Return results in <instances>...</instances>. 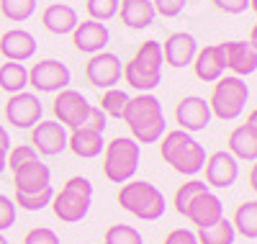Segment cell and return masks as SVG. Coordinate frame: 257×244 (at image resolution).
I'll use <instances>...</instances> for the list:
<instances>
[{
    "label": "cell",
    "instance_id": "6da1fadb",
    "mask_svg": "<svg viewBox=\"0 0 257 244\" xmlns=\"http://www.w3.org/2000/svg\"><path fill=\"white\" fill-rule=\"evenodd\" d=\"M121 118L128 126L132 139L137 144H157L162 139V134L167 131L162 103L152 93H139L137 98H128Z\"/></svg>",
    "mask_w": 257,
    "mask_h": 244
},
{
    "label": "cell",
    "instance_id": "7a4b0ae2",
    "mask_svg": "<svg viewBox=\"0 0 257 244\" xmlns=\"http://www.w3.org/2000/svg\"><path fill=\"white\" fill-rule=\"evenodd\" d=\"M157 144H160V157L175 172L185 177H196L198 172H203L206 149L203 144L193 139V134H188L183 129H173V131H165Z\"/></svg>",
    "mask_w": 257,
    "mask_h": 244
},
{
    "label": "cell",
    "instance_id": "3957f363",
    "mask_svg": "<svg viewBox=\"0 0 257 244\" xmlns=\"http://www.w3.org/2000/svg\"><path fill=\"white\" fill-rule=\"evenodd\" d=\"M162 47L160 41L149 39L137 49V54L123 64V80L139 93H152L162 82Z\"/></svg>",
    "mask_w": 257,
    "mask_h": 244
},
{
    "label": "cell",
    "instance_id": "277c9868",
    "mask_svg": "<svg viewBox=\"0 0 257 244\" xmlns=\"http://www.w3.org/2000/svg\"><path fill=\"white\" fill-rule=\"evenodd\" d=\"M116 201L123 211H128L132 216L142 218V221H160L165 216V195L157 185L147 183V180H128L118 188Z\"/></svg>",
    "mask_w": 257,
    "mask_h": 244
},
{
    "label": "cell",
    "instance_id": "5b68a950",
    "mask_svg": "<svg viewBox=\"0 0 257 244\" xmlns=\"http://www.w3.org/2000/svg\"><path fill=\"white\" fill-rule=\"evenodd\" d=\"M142 160V144H137L132 137H116L103 149V175L113 185L128 183L139 170Z\"/></svg>",
    "mask_w": 257,
    "mask_h": 244
},
{
    "label": "cell",
    "instance_id": "8992f818",
    "mask_svg": "<svg viewBox=\"0 0 257 244\" xmlns=\"http://www.w3.org/2000/svg\"><path fill=\"white\" fill-rule=\"evenodd\" d=\"M49 206L59 221H64V224H77V221H82L88 216V211L93 206V183L82 175L70 177L62 185V190L54 193Z\"/></svg>",
    "mask_w": 257,
    "mask_h": 244
},
{
    "label": "cell",
    "instance_id": "52a82bcc",
    "mask_svg": "<svg viewBox=\"0 0 257 244\" xmlns=\"http://www.w3.org/2000/svg\"><path fill=\"white\" fill-rule=\"evenodd\" d=\"M247 100H249V87H247L244 77L221 75L216 80V85H213L208 108H211V116H216L221 121H234L244 113Z\"/></svg>",
    "mask_w": 257,
    "mask_h": 244
},
{
    "label": "cell",
    "instance_id": "ba28073f",
    "mask_svg": "<svg viewBox=\"0 0 257 244\" xmlns=\"http://www.w3.org/2000/svg\"><path fill=\"white\" fill-rule=\"evenodd\" d=\"M72 72L64 62L59 59H41L29 70V85L36 93H59L70 87Z\"/></svg>",
    "mask_w": 257,
    "mask_h": 244
},
{
    "label": "cell",
    "instance_id": "9c48e42d",
    "mask_svg": "<svg viewBox=\"0 0 257 244\" xmlns=\"http://www.w3.org/2000/svg\"><path fill=\"white\" fill-rule=\"evenodd\" d=\"M121 75H123V62L113 52L90 54L88 64H85V77H88L93 87H100V90L116 87L121 82Z\"/></svg>",
    "mask_w": 257,
    "mask_h": 244
},
{
    "label": "cell",
    "instance_id": "30bf717a",
    "mask_svg": "<svg viewBox=\"0 0 257 244\" xmlns=\"http://www.w3.org/2000/svg\"><path fill=\"white\" fill-rule=\"evenodd\" d=\"M41 100L36 93H29V90H21V93H13L6 103V121L21 131L26 129H34L39 121H41Z\"/></svg>",
    "mask_w": 257,
    "mask_h": 244
},
{
    "label": "cell",
    "instance_id": "8fae6325",
    "mask_svg": "<svg viewBox=\"0 0 257 244\" xmlns=\"http://www.w3.org/2000/svg\"><path fill=\"white\" fill-rule=\"evenodd\" d=\"M52 110H54V118H57L64 129L72 131V129H80V126H82L85 116H88V110H90V103H88V98H85L82 93L64 87V90L57 93Z\"/></svg>",
    "mask_w": 257,
    "mask_h": 244
},
{
    "label": "cell",
    "instance_id": "7c38bea8",
    "mask_svg": "<svg viewBox=\"0 0 257 244\" xmlns=\"http://www.w3.org/2000/svg\"><path fill=\"white\" fill-rule=\"evenodd\" d=\"M219 52L224 59V67L231 70V75L249 77L257 72V49L252 41H221Z\"/></svg>",
    "mask_w": 257,
    "mask_h": 244
},
{
    "label": "cell",
    "instance_id": "4fadbf2b",
    "mask_svg": "<svg viewBox=\"0 0 257 244\" xmlns=\"http://www.w3.org/2000/svg\"><path fill=\"white\" fill-rule=\"evenodd\" d=\"M67 129L59 121H44L41 118L34 129H31V147L36 149V154L41 157H57L67 149Z\"/></svg>",
    "mask_w": 257,
    "mask_h": 244
},
{
    "label": "cell",
    "instance_id": "5bb4252c",
    "mask_svg": "<svg viewBox=\"0 0 257 244\" xmlns=\"http://www.w3.org/2000/svg\"><path fill=\"white\" fill-rule=\"evenodd\" d=\"M211 108H208V100L201 98V95H185L178 105H175V121L183 131L188 134H196V131H203L208 129L211 124Z\"/></svg>",
    "mask_w": 257,
    "mask_h": 244
},
{
    "label": "cell",
    "instance_id": "9a60e30c",
    "mask_svg": "<svg viewBox=\"0 0 257 244\" xmlns=\"http://www.w3.org/2000/svg\"><path fill=\"white\" fill-rule=\"evenodd\" d=\"M206 185L208 188H231L239 177V160H234L226 149L213 152L211 157H206Z\"/></svg>",
    "mask_w": 257,
    "mask_h": 244
},
{
    "label": "cell",
    "instance_id": "2e32d148",
    "mask_svg": "<svg viewBox=\"0 0 257 244\" xmlns=\"http://www.w3.org/2000/svg\"><path fill=\"white\" fill-rule=\"evenodd\" d=\"M162 47V59L165 64H170L173 70H183L188 64H193L196 59V52H198V41L193 34H185V31H175L165 39Z\"/></svg>",
    "mask_w": 257,
    "mask_h": 244
},
{
    "label": "cell",
    "instance_id": "e0dca14e",
    "mask_svg": "<svg viewBox=\"0 0 257 244\" xmlns=\"http://www.w3.org/2000/svg\"><path fill=\"white\" fill-rule=\"evenodd\" d=\"M226 152L234 160L242 162H254L257 160V113L247 116V124L237 126L226 139Z\"/></svg>",
    "mask_w": 257,
    "mask_h": 244
},
{
    "label": "cell",
    "instance_id": "ac0fdd59",
    "mask_svg": "<svg viewBox=\"0 0 257 244\" xmlns=\"http://www.w3.org/2000/svg\"><path fill=\"white\" fill-rule=\"evenodd\" d=\"M108 41H111V31L105 24H100V21H77V26L72 31V44L82 54L105 52Z\"/></svg>",
    "mask_w": 257,
    "mask_h": 244
},
{
    "label": "cell",
    "instance_id": "d6986e66",
    "mask_svg": "<svg viewBox=\"0 0 257 244\" xmlns=\"http://www.w3.org/2000/svg\"><path fill=\"white\" fill-rule=\"evenodd\" d=\"M39 49V44L31 31L26 29H11L0 34V54L8 62H29Z\"/></svg>",
    "mask_w": 257,
    "mask_h": 244
},
{
    "label": "cell",
    "instance_id": "ffe728a7",
    "mask_svg": "<svg viewBox=\"0 0 257 244\" xmlns=\"http://www.w3.org/2000/svg\"><path fill=\"white\" fill-rule=\"evenodd\" d=\"M224 216V203H221V198L216 193H201L196 201H193L185 211V218L190 221L193 226H211V224H216V221Z\"/></svg>",
    "mask_w": 257,
    "mask_h": 244
},
{
    "label": "cell",
    "instance_id": "44dd1931",
    "mask_svg": "<svg viewBox=\"0 0 257 244\" xmlns=\"http://www.w3.org/2000/svg\"><path fill=\"white\" fill-rule=\"evenodd\" d=\"M13 185H16V193H39L52 185V170L41 160L24 165L13 172Z\"/></svg>",
    "mask_w": 257,
    "mask_h": 244
},
{
    "label": "cell",
    "instance_id": "7402d4cb",
    "mask_svg": "<svg viewBox=\"0 0 257 244\" xmlns=\"http://www.w3.org/2000/svg\"><path fill=\"white\" fill-rule=\"evenodd\" d=\"M118 18H121V24L126 29H132V31H144L155 24V6H152V0H121V6H118Z\"/></svg>",
    "mask_w": 257,
    "mask_h": 244
},
{
    "label": "cell",
    "instance_id": "603a6c76",
    "mask_svg": "<svg viewBox=\"0 0 257 244\" xmlns=\"http://www.w3.org/2000/svg\"><path fill=\"white\" fill-rule=\"evenodd\" d=\"M77 11L67 3H52L44 8V13H41V24H44V29L49 34H57V36H64V34H72L75 26H77Z\"/></svg>",
    "mask_w": 257,
    "mask_h": 244
},
{
    "label": "cell",
    "instance_id": "cb8c5ba5",
    "mask_svg": "<svg viewBox=\"0 0 257 244\" xmlns=\"http://www.w3.org/2000/svg\"><path fill=\"white\" fill-rule=\"evenodd\" d=\"M67 149H72L80 160H95L103 154L105 149V142H103V134L100 131H93V129H72L70 137H67Z\"/></svg>",
    "mask_w": 257,
    "mask_h": 244
},
{
    "label": "cell",
    "instance_id": "d4e9b609",
    "mask_svg": "<svg viewBox=\"0 0 257 244\" xmlns=\"http://www.w3.org/2000/svg\"><path fill=\"white\" fill-rule=\"evenodd\" d=\"M193 70H196V77L203 80V82H216L226 67H224V59H221V52H219V44L213 47H203L196 52V59H193Z\"/></svg>",
    "mask_w": 257,
    "mask_h": 244
},
{
    "label": "cell",
    "instance_id": "484cf974",
    "mask_svg": "<svg viewBox=\"0 0 257 244\" xmlns=\"http://www.w3.org/2000/svg\"><path fill=\"white\" fill-rule=\"evenodd\" d=\"M29 85V70L24 67V62H3L0 64V90H6L8 95L26 90Z\"/></svg>",
    "mask_w": 257,
    "mask_h": 244
},
{
    "label": "cell",
    "instance_id": "4316f807",
    "mask_svg": "<svg viewBox=\"0 0 257 244\" xmlns=\"http://www.w3.org/2000/svg\"><path fill=\"white\" fill-rule=\"evenodd\" d=\"M231 226L237 234H242L244 239L254 241L257 239V201H244L237 211H234Z\"/></svg>",
    "mask_w": 257,
    "mask_h": 244
},
{
    "label": "cell",
    "instance_id": "83f0119b",
    "mask_svg": "<svg viewBox=\"0 0 257 244\" xmlns=\"http://www.w3.org/2000/svg\"><path fill=\"white\" fill-rule=\"evenodd\" d=\"M198 244H234V239H237V231H234L231 221L226 216H221L216 224L211 226H201L198 234H196Z\"/></svg>",
    "mask_w": 257,
    "mask_h": 244
},
{
    "label": "cell",
    "instance_id": "f1b7e54d",
    "mask_svg": "<svg viewBox=\"0 0 257 244\" xmlns=\"http://www.w3.org/2000/svg\"><path fill=\"white\" fill-rule=\"evenodd\" d=\"M211 188L203 183V180H196V177H190V180H185L178 190H175V198H173V206H175V211L180 213V216H185V211H188V206L196 201V198L201 195V193H208Z\"/></svg>",
    "mask_w": 257,
    "mask_h": 244
},
{
    "label": "cell",
    "instance_id": "f546056e",
    "mask_svg": "<svg viewBox=\"0 0 257 244\" xmlns=\"http://www.w3.org/2000/svg\"><path fill=\"white\" fill-rule=\"evenodd\" d=\"M128 93H123V90H118V87H108V90H103V95H100V110L108 118H121L123 116V108H126V103H128Z\"/></svg>",
    "mask_w": 257,
    "mask_h": 244
},
{
    "label": "cell",
    "instance_id": "4dcf8cb0",
    "mask_svg": "<svg viewBox=\"0 0 257 244\" xmlns=\"http://www.w3.org/2000/svg\"><path fill=\"white\" fill-rule=\"evenodd\" d=\"M52 198H54V188H44V190H39V193H16L13 198V203L21 206L24 211H41V208H47L52 203Z\"/></svg>",
    "mask_w": 257,
    "mask_h": 244
},
{
    "label": "cell",
    "instance_id": "1f68e13d",
    "mask_svg": "<svg viewBox=\"0 0 257 244\" xmlns=\"http://www.w3.org/2000/svg\"><path fill=\"white\" fill-rule=\"evenodd\" d=\"M0 13L8 21H29L36 13V0H0Z\"/></svg>",
    "mask_w": 257,
    "mask_h": 244
},
{
    "label": "cell",
    "instance_id": "d6a6232c",
    "mask_svg": "<svg viewBox=\"0 0 257 244\" xmlns=\"http://www.w3.org/2000/svg\"><path fill=\"white\" fill-rule=\"evenodd\" d=\"M103 244H144V236L126 224H113L103 236Z\"/></svg>",
    "mask_w": 257,
    "mask_h": 244
},
{
    "label": "cell",
    "instance_id": "836d02e7",
    "mask_svg": "<svg viewBox=\"0 0 257 244\" xmlns=\"http://www.w3.org/2000/svg\"><path fill=\"white\" fill-rule=\"evenodd\" d=\"M118 6H121V0H88V3H85V11H88L90 21L105 24V21L118 16Z\"/></svg>",
    "mask_w": 257,
    "mask_h": 244
},
{
    "label": "cell",
    "instance_id": "e575fe53",
    "mask_svg": "<svg viewBox=\"0 0 257 244\" xmlns=\"http://www.w3.org/2000/svg\"><path fill=\"white\" fill-rule=\"evenodd\" d=\"M39 160V154H36V149L31 147V144H18V147H11L8 152H6V162H8V167L16 172L18 167H24V165H31V162H36Z\"/></svg>",
    "mask_w": 257,
    "mask_h": 244
},
{
    "label": "cell",
    "instance_id": "d590c367",
    "mask_svg": "<svg viewBox=\"0 0 257 244\" xmlns=\"http://www.w3.org/2000/svg\"><path fill=\"white\" fill-rule=\"evenodd\" d=\"M16 211H18V206L11 201L8 195L0 193V234L8 231L16 224Z\"/></svg>",
    "mask_w": 257,
    "mask_h": 244
},
{
    "label": "cell",
    "instance_id": "8d00e7d4",
    "mask_svg": "<svg viewBox=\"0 0 257 244\" xmlns=\"http://www.w3.org/2000/svg\"><path fill=\"white\" fill-rule=\"evenodd\" d=\"M24 244H62L57 231H52L49 226H36L24 236Z\"/></svg>",
    "mask_w": 257,
    "mask_h": 244
},
{
    "label": "cell",
    "instance_id": "74e56055",
    "mask_svg": "<svg viewBox=\"0 0 257 244\" xmlns=\"http://www.w3.org/2000/svg\"><path fill=\"white\" fill-rule=\"evenodd\" d=\"M185 3H188V0H152L155 13L165 16V18H178L185 11Z\"/></svg>",
    "mask_w": 257,
    "mask_h": 244
},
{
    "label": "cell",
    "instance_id": "f35d334b",
    "mask_svg": "<svg viewBox=\"0 0 257 244\" xmlns=\"http://www.w3.org/2000/svg\"><path fill=\"white\" fill-rule=\"evenodd\" d=\"M211 3L226 16H239V13L252 8V0H211Z\"/></svg>",
    "mask_w": 257,
    "mask_h": 244
},
{
    "label": "cell",
    "instance_id": "ab89813d",
    "mask_svg": "<svg viewBox=\"0 0 257 244\" xmlns=\"http://www.w3.org/2000/svg\"><path fill=\"white\" fill-rule=\"evenodd\" d=\"M105 121H108V116H105L98 105H90V110H88V116H85L82 126L85 129H93V131H100V134H103V131H105Z\"/></svg>",
    "mask_w": 257,
    "mask_h": 244
},
{
    "label": "cell",
    "instance_id": "60d3db41",
    "mask_svg": "<svg viewBox=\"0 0 257 244\" xmlns=\"http://www.w3.org/2000/svg\"><path fill=\"white\" fill-rule=\"evenodd\" d=\"M162 244H198L196 239V231H190V229H173V231H167L165 241Z\"/></svg>",
    "mask_w": 257,
    "mask_h": 244
},
{
    "label": "cell",
    "instance_id": "b9f144b4",
    "mask_svg": "<svg viewBox=\"0 0 257 244\" xmlns=\"http://www.w3.org/2000/svg\"><path fill=\"white\" fill-rule=\"evenodd\" d=\"M13 144H11V134H8V129H3V126H0V149H11Z\"/></svg>",
    "mask_w": 257,
    "mask_h": 244
},
{
    "label": "cell",
    "instance_id": "7bdbcfd3",
    "mask_svg": "<svg viewBox=\"0 0 257 244\" xmlns=\"http://www.w3.org/2000/svg\"><path fill=\"white\" fill-rule=\"evenodd\" d=\"M8 170V162H6V149H0V175Z\"/></svg>",
    "mask_w": 257,
    "mask_h": 244
},
{
    "label": "cell",
    "instance_id": "ee69618b",
    "mask_svg": "<svg viewBox=\"0 0 257 244\" xmlns=\"http://www.w3.org/2000/svg\"><path fill=\"white\" fill-rule=\"evenodd\" d=\"M0 244H11V241H8V239H6L3 234H0Z\"/></svg>",
    "mask_w": 257,
    "mask_h": 244
}]
</instances>
